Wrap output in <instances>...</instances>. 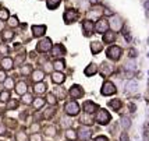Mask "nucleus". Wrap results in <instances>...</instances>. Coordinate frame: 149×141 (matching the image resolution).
Instances as JSON below:
<instances>
[{"label": "nucleus", "mask_w": 149, "mask_h": 141, "mask_svg": "<svg viewBox=\"0 0 149 141\" xmlns=\"http://www.w3.org/2000/svg\"><path fill=\"white\" fill-rule=\"evenodd\" d=\"M32 105H33L35 109H40V108L45 105V99H43V98H36V99L32 102Z\"/></svg>", "instance_id": "obj_26"}, {"label": "nucleus", "mask_w": 149, "mask_h": 141, "mask_svg": "<svg viewBox=\"0 0 149 141\" xmlns=\"http://www.w3.org/2000/svg\"><path fill=\"white\" fill-rule=\"evenodd\" d=\"M110 71H111V67H109L107 63H102V73H103V76L110 74Z\"/></svg>", "instance_id": "obj_36"}, {"label": "nucleus", "mask_w": 149, "mask_h": 141, "mask_svg": "<svg viewBox=\"0 0 149 141\" xmlns=\"http://www.w3.org/2000/svg\"><path fill=\"white\" fill-rule=\"evenodd\" d=\"M97 70H99V67H97L96 64L92 63V64H89V66L85 69V74H86V76H93V74H96Z\"/></svg>", "instance_id": "obj_22"}, {"label": "nucleus", "mask_w": 149, "mask_h": 141, "mask_svg": "<svg viewBox=\"0 0 149 141\" xmlns=\"http://www.w3.org/2000/svg\"><path fill=\"white\" fill-rule=\"evenodd\" d=\"M100 92H102V95H114L116 94V87H114V84L110 83V81H106V83L103 84V87H102V90H100Z\"/></svg>", "instance_id": "obj_5"}, {"label": "nucleus", "mask_w": 149, "mask_h": 141, "mask_svg": "<svg viewBox=\"0 0 149 141\" xmlns=\"http://www.w3.org/2000/svg\"><path fill=\"white\" fill-rule=\"evenodd\" d=\"M71 141H72V140H71Z\"/></svg>", "instance_id": "obj_62"}, {"label": "nucleus", "mask_w": 149, "mask_h": 141, "mask_svg": "<svg viewBox=\"0 0 149 141\" xmlns=\"http://www.w3.org/2000/svg\"><path fill=\"white\" fill-rule=\"evenodd\" d=\"M111 120V116L109 115V112L104 109H100L96 115V122L100 123V124H107V123Z\"/></svg>", "instance_id": "obj_2"}, {"label": "nucleus", "mask_w": 149, "mask_h": 141, "mask_svg": "<svg viewBox=\"0 0 149 141\" xmlns=\"http://www.w3.org/2000/svg\"><path fill=\"white\" fill-rule=\"evenodd\" d=\"M77 17H78V13L74 10V8H68V10H65L64 21L67 22V24H70V22H72V21H75Z\"/></svg>", "instance_id": "obj_7"}, {"label": "nucleus", "mask_w": 149, "mask_h": 141, "mask_svg": "<svg viewBox=\"0 0 149 141\" xmlns=\"http://www.w3.org/2000/svg\"><path fill=\"white\" fill-rule=\"evenodd\" d=\"M136 55H138V53H136L135 49H131L130 51V58H136Z\"/></svg>", "instance_id": "obj_54"}, {"label": "nucleus", "mask_w": 149, "mask_h": 141, "mask_svg": "<svg viewBox=\"0 0 149 141\" xmlns=\"http://www.w3.org/2000/svg\"><path fill=\"white\" fill-rule=\"evenodd\" d=\"M6 81V73L4 70H0V83H4Z\"/></svg>", "instance_id": "obj_49"}, {"label": "nucleus", "mask_w": 149, "mask_h": 141, "mask_svg": "<svg viewBox=\"0 0 149 141\" xmlns=\"http://www.w3.org/2000/svg\"><path fill=\"white\" fill-rule=\"evenodd\" d=\"M96 109H99L96 103H93V102H91V101H86V102L84 103V110L86 112V113H93Z\"/></svg>", "instance_id": "obj_15"}, {"label": "nucleus", "mask_w": 149, "mask_h": 141, "mask_svg": "<svg viewBox=\"0 0 149 141\" xmlns=\"http://www.w3.org/2000/svg\"><path fill=\"white\" fill-rule=\"evenodd\" d=\"M130 110H131V112H135V110H136V106H135V105H131V106H130Z\"/></svg>", "instance_id": "obj_58"}, {"label": "nucleus", "mask_w": 149, "mask_h": 141, "mask_svg": "<svg viewBox=\"0 0 149 141\" xmlns=\"http://www.w3.org/2000/svg\"><path fill=\"white\" fill-rule=\"evenodd\" d=\"M102 48H103V43H102V42H99V41H93V42H91V51H92L93 55L99 53V52L102 51Z\"/></svg>", "instance_id": "obj_18"}, {"label": "nucleus", "mask_w": 149, "mask_h": 141, "mask_svg": "<svg viewBox=\"0 0 149 141\" xmlns=\"http://www.w3.org/2000/svg\"><path fill=\"white\" fill-rule=\"evenodd\" d=\"M14 66V60L10 58H4L1 60V67H3V70H11Z\"/></svg>", "instance_id": "obj_16"}, {"label": "nucleus", "mask_w": 149, "mask_h": 141, "mask_svg": "<svg viewBox=\"0 0 149 141\" xmlns=\"http://www.w3.org/2000/svg\"><path fill=\"white\" fill-rule=\"evenodd\" d=\"M70 95L72 96V98H82L84 96V90L79 87V85H74L71 90H70Z\"/></svg>", "instance_id": "obj_11"}, {"label": "nucleus", "mask_w": 149, "mask_h": 141, "mask_svg": "<svg viewBox=\"0 0 149 141\" xmlns=\"http://www.w3.org/2000/svg\"><path fill=\"white\" fill-rule=\"evenodd\" d=\"M45 131H46V134L47 135H53L54 134V131H56V128L53 127V126H47V127L45 128Z\"/></svg>", "instance_id": "obj_44"}, {"label": "nucleus", "mask_w": 149, "mask_h": 141, "mask_svg": "<svg viewBox=\"0 0 149 141\" xmlns=\"http://www.w3.org/2000/svg\"><path fill=\"white\" fill-rule=\"evenodd\" d=\"M92 29H93V24H92V21H85L84 22V31H85V34L86 35H91V32H92Z\"/></svg>", "instance_id": "obj_24"}, {"label": "nucleus", "mask_w": 149, "mask_h": 141, "mask_svg": "<svg viewBox=\"0 0 149 141\" xmlns=\"http://www.w3.org/2000/svg\"><path fill=\"white\" fill-rule=\"evenodd\" d=\"M53 115H54V109H53V108H49V109L45 110V113H43V117H45V119H50Z\"/></svg>", "instance_id": "obj_39"}, {"label": "nucleus", "mask_w": 149, "mask_h": 141, "mask_svg": "<svg viewBox=\"0 0 149 141\" xmlns=\"http://www.w3.org/2000/svg\"><path fill=\"white\" fill-rule=\"evenodd\" d=\"M22 102L25 103V105H29V103H32V95H29V94H24L22 95Z\"/></svg>", "instance_id": "obj_34"}, {"label": "nucleus", "mask_w": 149, "mask_h": 141, "mask_svg": "<svg viewBox=\"0 0 149 141\" xmlns=\"http://www.w3.org/2000/svg\"><path fill=\"white\" fill-rule=\"evenodd\" d=\"M121 48H118V46H110L109 49H107V58L111 59V60H118L120 56H121Z\"/></svg>", "instance_id": "obj_3"}, {"label": "nucleus", "mask_w": 149, "mask_h": 141, "mask_svg": "<svg viewBox=\"0 0 149 141\" xmlns=\"http://www.w3.org/2000/svg\"><path fill=\"white\" fill-rule=\"evenodd\" d=\"M8 25L10 27L18 25V20H17V17H10V18H8Z\"/></svg>", "instance_id": "obj_42"}, {"label": "nucleus", "mask_w": 149, "mask_h": 141, "mask_svg": "<svg viewBox=\"0 0 149 141\" xmlns=\"http://www.w3.org/2000/svg\"><path fill=\"white\" fill-rule=\"evenodd\" d=\"M109 106H110L111 109L118 110L120 108H121V101H120V99H113V101L109 102Z\"/></svg>", "instance_id": "obj_25"}, {"label": "nucleus", "mask_w": 149, "mask_h": 141, "mask_svg": "<svg viewBox=\"0 0 149 141\" xmlns=\"http://www.w3.org/2000/svg\"><path fill=\"white\" fill-rule=\"evenodd\" d=\"M46 32V27L45 25H33L32 27V35L35 38H39V36H43Z\"/></svg>", "instance_id": "obj_10"}, {"label": "nucleus", "mask_w": 149, "mask_h": 141, "mask_svg": "<svg viewBox=\"0 0 149 141\" xmlns=\"http://www.w3.org/2000/svg\"><path fill=\"white\" fill-rule=\"evenodd\" d=\"M52 69H53V66L50 63H46V66H45V70L46 71H52Z\"/></svg>", "instance_id": "obj_55"}, {"label": "nucleus", "mask_w": 149, "mask_h": 141, "mask_svg": "<svg viewBox=\"0 0 149 141\" xmlns=\"http://www.w3.org/2000/svg\"><path fill=\"white\" fill-rule=\"evenodd\" d=\"M26 90H28V87H26L25 83H21V81H19V83L15 85V92H17L18 95H24V94H26Z\"/></svg>", "instance_id": "obj_21"}, {"label": "nucleus", "mask_w": 149, "mask_h": 141, "mask_svg": "<svg viewBox=\"0 0 149 141\" xmlns=\"http://www.w3.org/2000/svg\"><path fill=\"white\" fill-rule=\"evenodd\" d=\"M60 1H61V0H47V1H46V4H47V8H50V10L56 8V7L60 4Z\"/></svg>", "instance_id": "obj_28"}, {"label": "nucleus", "mask_w": 149, "mask_h": 141, "mask_svg": "<svg viewBox=\"0 0 149 141\" xmlns=\"http://www.w3.org/2000/svg\"><path fill=\"white\" fill-rule=\"evenodd\" d=\"M4 87H6L7 90H11L14 87V80L13 78H6V81H4Z\"/></svg>", "instance_id": "obj_38"}, {"label": "nucleus", "mask_w": 149, "mask_h": 141, "mask_svg": "<svg viewBox=\"0 0 149 141\" xmlns=\"http://www.w3.org/2000/svg\"><path fill=\"white\" fill-rule=\"evenodd\" d=\"M65 53V49L63 45H54L52 48V55L53 56H63Z\"/></svg>", "instance_id": "obj_17"}, {"label": "nucleus", "mask_w": 149, "mask_h": 141, "mask_svg": "<svg viewBox=\"0 0 149 141\" xmlns=\"http://www.w3.org/2000/svg\"><path fill=\"white\" fill-rule=\"evenodd\" d=\"M47 102L50 103V105H54L56 103V96L53 95V94H49L47 95Z\"/></svg>", "instance_id": "obj_45"}, {"label": "nucleus", "mask_w": 149, "mask_h": 141, "mask_svg": "<svg viewBox=\"0 0 149 141\" xmlns=\"http://www.w3.org/2000/svg\"><path fill=\"white\" fill-rule=\"evenodd\" d=\"M56 94H57V98H60V99H64V98H65V92L61 90L60 87H57V88H56Z\"/></svg>", "instance_id": "obj_41"}, {"label": "nucleus", "mask_w": 149, "mask_h": 141, "mask_svg": "<svg viewBox=\"0 0 149 141\" xmlns=\"http://www.w3.org/2000/svg\"><path fill=\"white\" fill-rule=\"evenodd\" d=\"M31 141H42V137H40V134L35 133V134L31 137Z\"/></svg>", "instance_id": "obj_48"}, {"label": "nucleus", "mask_w": 149, "mask_h": 141, "mask_svg": "<svg viewBox=\"0 0 149 141\" xmlns=\"http://www.w3.org/2000/svg\"><path fill=\"white\" fill-rule=\"evenodd\" d=\"M8 18H10L8 10H6V8H1V10H0V20H1V21H4V20H8Z\"/></svg>", "instance_id": "obj_32"}, {"label": "nucleus", "mask_w": 149, "mask_h": 141, "mask_svg": "<svg viewBox=\"0 0 149 141\" xmlns=\"http://www.w3.org/2000/svg\"><path fill=\"white\" fill-rule=\"evenodd\" d=\"M95 141H109V140H107V137H104V135H99V137H96Z\"/></svg>", "instance_id": "obj_52"}, {"label": "nucleus", "mask_w": 149, "mask_h": 141, "mask_svg": "<svg viewBox=\"0 0 149 141\" xmlns=\"http://www.w3.org/2000/svg\"><path fill=\"white\" fill-rule=\"evenodd\" d=\"M8 99H10V92L8 91L0 92V102H7Z\"/></svg>", "instance_id": "obj_31"}, {"label": "nucleus", "mask_w": 149, "mask_h": 141, "mask_svg": "<svg viewBox=\"0 0 149 141\" xmlns=\"http://www.w3.org/2000/svg\"><path fill=\"white\" fill-rule=\"evenodd\" d=\"M52 80H53V83L54 84H61V83H64L65 76L61 73V71H56V73H53Z\"/></svg>", "instance_id": "obj_14"}, {"label": "nucleus", "mask_w": 149, "mask_h": 141, "mask_svg": "<svg viewBox=\"0 0 149 141\" xmlns=\"http://www.w3.org/2000/svg\"><path fill=\"white\" fill-rule=\"evenodd\" d=\"M135 69H136V66L134 63H132V64L128 63L127 66H125V70H135Z\"/></svg>", "instance_id": "obj_50"}, {"label": "nucleus", "mask_w": 149, "mask_h": 141, "mask_svg": "<svg viewBox=\"0 0 149 141\" xmlns=\"http://www.w3.org/2000/svg\"><path fill=\"white\" fill-rule=\"evenodd\" d=\"M65 137L68 138V140H75L78 135L77 133L74 131V130H71V128H68V130H65Z\"/></svg>", "instance_id": "obj_29"}, {"label": "nucleus", "mask_w": 149, "mask_h": 141, "mask_svg": "<svg viewBox=\"0 0 149 141\" xmlns=\"http://www.w3.org/2000/svg\"><path fill=\"white\" fill-rule=\"evenodd\" d=\"M148 58H149V53H148Z\"/></svg>", "instance_id": "obj_60"}, {"label": "nucleus", "mask_w": 149, "mask_h": 141, "mask_svg": "<svg viewBox=\"0 0 149 141\" xmlns=\"http://www.w3.org/2000/svg\"><path fill=\"white\" fill-rule=\"evenodd\" d=\"M13 36H14L13 31H4L3 32V39H4V41H10V39H13Z\"/></svg>", "instance_id": "obj_37"}, {"label": "nucleus", "mask_w": 149, "mask_h": 141, "mask_svg": "<svg viewBox=\"0 0 149 141\" xmlns=\"http://www.w3.org/2000/svg\"><path fill=\"white\" fill-rule=\"evenodd\" d=\"M77 135H78L79 140L86 141V140H89V137H91V131H89V128L88 127H81L77 131Z\"/></svg>", "instance_id": "obj_9"}, {"label": "nucleus", "mask_w": 149, "mask_h": 141, "mask_svg": "<svg viewBox=\"0 0 149 141\" xmlns=\"http://www.w3.org/2000/svg\"><path fill=\"white\" fill-rule=\"evenodd\" d=\"M81 123H84V124H88V126H91L92 123H93V120H92L89 116H86V115H84L82 117H81Z\"/></svg>", "instance_id": "obj_35"}, {"label": "nucleus", "mask_w": 149, "mask_h": 141, "mask_svg": "<svg viewBox=\"0 0 149 141\" xmlns=\"http://www.w3.org/2000/svg\"><path fill=\"white\" fill-rule=\"evenodd\" d=\"M114 39H116V34L114 31H106L103 35V42L106 43H110V42H114Z\"/></svg>", "instance_id": "obj_19"}, {"label": "nucleus", "mask_w": 149, "mask_h": 141, "mask_svg": "<svg viewBox=\"0 0 149 141\" xmlns=\"http://www.w3.org/2000/svg\"><path fill=\"white\" fill-rule=\"evenodd\" d=\"M24 58H25L24 55H22V56H18V58H17V60H15V63L18 64V66H21L19 63H22V60H24Z\"/></svg>", "instance_id": "obj_51"}, {"label": "nucleus", "mask_w": 149, "mask_h": 141, "mask_svg": "<svg viewBox=\"0 0 149 141\" xmlns=\"http://www.w3.org/2000/svg\"><path fill=\"white\" fill-rule=\"evenodd\" d=\"M0 52H3V53H7V52H8V48H7L6 45H1V46H0Z\"/></svg>", "instance_id": "obj_53"}, {"label": "nucleus", "mask_w": 149, "mask_h": 141, "mask_svg": "<svg viewBox=\"0 0 149 141\" xmlns=\"http://www.w3.org/2000/svg\"><path fill=\"white\" fill-rule=\"evenodd\" d=\"M93 1H95V0H93Z\"/></svg>", "instance_id": "obj_61"}, {"label": "nucleus", "mask_w": 149, "mask_h": 141, "mask_svg": "<svg viewBox=\"0 0 149 141\" xmlns=\"http://www.w3.org/2000/svg\"><path fill=\"white\" fill-rule=\"evenodd\" d=\"M21 74H22V76H29V74H31V73H32V67H31V66H29V64H25V66H22V67H21Z\"/></svg>", "instance_id": "obj_27"}, {"label": "nucleus", "mask_w": 149, "mask_h": 141, "mask_svg": "<svg viewBox=\"0 0 149 141\" xmlns=\"http://www.w3.org/2000/svg\"><path fill=\"white\" fill-rule=\"evenodd\" d=\"M109 25H110L111 31H120L121 29V27H123V21H121V18L118 17V15H113V18H110V21H109Z\"/></svg>", "instance_id": "obj_6"}, {"label": "nucleus", "mask_w": 149, "mask_h": 141, "mask_svg": "<svg viewBox=\"0 0 149 141\" xmlns=\"http://www.w3.org/2000/svg\"><path fill=\"white\" fill-rule=\"evenodd\" d=\"M136 91H138V83H136L135 80H131L127 83V87H125V92L127 94H135Z\"/></svg>", "instance_id": "obj_12"}, {"label": "nucleus", "mask_w": 149, "mask_h": 141, "mask_svg": "<svg viewBox=\"0 0 149 141\" xmlns=\"http://www.w3.org/2000/svg\"><path fill=\"white\" fill-rule=\"evenodd\" d=\"M18 106V102L17 101H14V99H10V102L7 105V109H15Z\"/></svg>", "instance_id": "obj_43"}, {"label": "nucleus", "mask_w": 149, "mask_h": 141, "mask_svg": "<svg viewBox=\"0 0 149 141\" xmlns=\"http://www.w3.org/2000/svg\"><path fill=\"white\" fill-rule=\"evenodd\" d=\"M120 124H121L124 128H128L131 126V122H130V119H128V117H125V116H124V117H121V120H120Z\"/></svg>", "instance_id": "obj_33"}, {"label": "nucleus", "mask_w": 149, "mask_h": 141, "mask_svg": "<svg viewBox=\"0 0 149 141\" xmlns=\"http://www.w3.org/2000/svg\"><path fill=\"white\" fill-rule=\"evenodd\" d=\"M100 13H102V7H93L88 13V20H99Z\"/></svg>", "instance_id": "obj_13"}, {"label": "nucleus", "mask_w": 149, "mask_h": 141, "mask_svg": "<svg viewBox=\"0 0 149 141\" xmlns=\"http://www.w3.org/2000/svg\"><path fill=\"white\" fill-rule=\"evenodd\" d=\"M145 7H146V10H149V0H146V3H145Z\"/></svg>", "instance_id": "obj_59"}, {"label": "nucleus", "mask_w": 149, "mask_h": 141, "mask_svg": "<svg viewBox=\"0 0 149 141\" xmlns=\"http://www.w3.org/2000/svg\"><path fill=\"white\" fill-rule=\"evenodd\" d=\"M15 140L17 141H26V134L22 133V131H19V133H17V135H15Z\"/></svg>", "instance_id": "obj_40"}, {"label": "nucleus", "mask_w": 149, "mask_h": 141, "mask_svg": "<svg viewBox=\"0 0 149 141\" xmlns=\"http://www.w3.org/2000/svg\"><path fill=\"white\" fill-rule=\"evenodd\" d=\"M109 21L106 18H99L95 25V31L96 32H100V34H104L106 31H109Z\"/></svg>", "instance_id": "obj_4"}, {"label": "nucleus", "mask_w": 149, "mask_h": 141, "mask_svg": "<svg viewBox=\"0 0 149 141\" xmlns=\"http://www.w3.org/2000/svg\"><path fill=\"white\" fill-rule=\"evenodd\" d=\"M39 130H40V126H39L38 123H33L32 126H31V131H33V133H38Z\"/></svg>", "instance_id": "obj_46"}, {"label": "nucleus", "mask_w": 149, "mask_h": 141, "mask_svg": "<svg viewBox=\"0 0 149 141\" xmlns=\"http://www.w3.org/2000/svg\"><path fill=\"white\" fill-rule=\"evenodd\" d=\"M53 67H54V70L61 71L63 69H64V60H57V62H54Z\"/></svg>", "instance_id": "obj_30"}, {"label": "nucleus", "mask_w": 149, "mask_h": 141, "mask_svg": "<svg viewBox=\"0 0 149 141\" xmlns=\"http://www.w3.org/2000/svg\"><path fill=\"white\" fill-rule=\"evenodd\" d=\"M45 78V71L42 70H35L32 73V80L35 81V83H40L42 80Z\"/></svg>", "instance_id": "obj_20"}, {"label": "nucleus", "mask_w": 149, "mask_h": 141, "mask_svg": "<svg viewBox=\"0 0 149 141\" xmlns=\"http://www.w3.org/2000/svg\"><path fill=\"white\" fill-rule=\"evenodd\" d=\"M52 49V41L49 38H45L42 39L40 42L38 43V51L39 52H47Z\"/></svg>", "instance_id": "obj_8"}, {"label": "nucleus", "mask_w": 149, "mask_h": 141, "mask_svg": "<svg viewBox=\"0 0 149 141\" xmlns=\"http://www.w3.org/2000/svg\"><path fill=\"white\" fill-rule=\"evenodd\" d=\"M64 110L67 115L70 116H75L79 113V106H78L77 102H74V101H71V102H67L64 105Z\"/></svg>", "instance_id": "obj_1"}, {"label": "nucleus", "mask_w": 149, "mask_h": 141, "mask_svg": "<svg viewBox=\"0 0 149 141\" xmlns=\"http://www.w3.org/2000/svg\"><path fill=\"white\" fill-rule=\"evenodd\" d=\"M4 133H6V127L3 124H0V135H3Z\"/></svg>", "instance_id": "obj_56"}, {"label": "nucleus", "mask_w": 149, "mask_h": 141, "mask_svg": "<svg viewBox=\"0 0 149 141\" xmlns=\"http://www.w3.org/2000/svg\"><path fill=\"white\" fill-rule=\"evenodd\" d=\"M33 91L36 92V94H43L46 91V84L43 83H36V85L33 87Z\"/></svg>", "instance_id": "obj_23"}, {"label": "nucleus", "mask_w": 149, "mask_h": 141, "mask_svg": "<svg viewBox=\"0 0 149 141\" xmlns=\"http://www.w3.org/2000/svg\"><path fill=\"white\" fill-rule=\"evenodd\" d=\"M61 126H63V127H65V126H67V127H70V126H71V120H68V119H63V120H61Z\"/></svg>", "instance_id": "obj_47"}, {"label": "nucleus", "mask_w": 149, "mask_h": 141, "mask_svg": "<svg viewBox=\"0 0 149 141\" xmlns=\"http://www.w3.org/2000/svg\"><path fill=\"white\" fill-rule=\"evenodd\" d=\"M120 140H121V141H128V135H127L125 133H124V134H121V137H120Z\"/></svg>", "instance_id": "obj_57"}]
</instances>
